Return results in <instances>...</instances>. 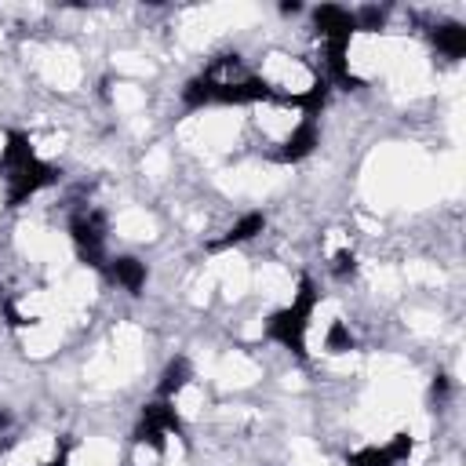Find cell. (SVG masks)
Wrapping results in <instances>:
<instances>
[{"instance_id": "2", "label": "cell", "mask_w": 466, "mask_h": 466, "mask_svg": "<svg viewBox=\"0 0 466 466\" xmlns=\"http://www.w3.org/2000/svg\"><path fill=\"white\" fill-rule=\"evenodd\" d=\"M106 273H109V280L116 284V288H124V291H138L142 284H146V266L138 262V258H109L106 262Z\"/></svg>"}, {"instance_id": "5", "label": "cell", "mask_w": 466, "mask_h": 466, "mask_svg": "<svg viewBox=\"0 0 466 466\" xmlns=\"http://www.w3.org/2000/svg\"><path fill=\"white\" fill-rule=\"evenodd\" d=\"M15 146H18V135H15V131H7V127H0V167L11 160Z\"/></svg>"}, {"instance_id": "1", "label": "cell", "mask_w": 466, "mask_h": 466, "mask_svg": "<svg viewBox=\"0 0 466 466\" xmlns=\"http://www.w3.org/2000/svg\"><path fill=\"white\" fill-rule=\"evenodd\" d=\"M255 80L262 87L266 98H280V102H299V106H317L320 91H324V73L313 58L284 51V47H269L255 66Z\"/></svg>"}, {"instance_id": "4", "label": "cell", "mask_w": 466, "mask_h": 466, "mask_svg": "<svg viewBox=\"0 0 466 466\" xmlns=\"http://www.w3.org/2000/svg\"><path fill=\"white\" fill-rule=\"evenodd\" d=\"M350 466H397L393 462V455L386 451V448H360V451H353L350 455Z\"/></svg>"}, {"instance_id": "3", "label": "cell", "mask_w": 466, "mask_h": 466, "mask_svg": "<svg viewBox=\"0 0 466 466\" xmlns=\"http://www.w3.org/2000/svg\"><path fill=\"white\" fill-rule=\"evenodd\" d=\"M433 47L444 55V58H459L466 51V29L459 22H448V25H433Z\"/></svg>"}]
</instances>
